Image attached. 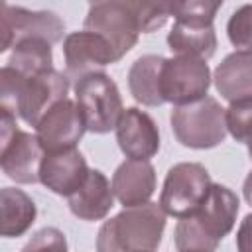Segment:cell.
<instances>
[{
	"label": "cell",
	"mask_w": 252,
	"mask_h": 252,
	"mask_svg": "<svg viewBox=\"0 0 252 252\" xmlns=\"http://www.w3.org/2000/svg\"><path fill=\"white\" fill-rule=\"evenodd\" d=\"M236 250L238 252H252V213L244 217L236 232Z\"/></svg>",
	"instance_id": "4316f807"
},
{
	"label": "cell",
	"mask_w": 252,
	"mask_h": 252,
	"mask_svg": "<svg viewBox=\"0 0 252 252\" xmlns=\"http://www.w3.org/2000/svg\"><path fill=\"white\" fill-rule=\"evenodd\" d=\"M167 45L175 55L207 61L217 51V33L213 24L175 22L167 35Z\"/></svg>",
	"instance_id": "ac0fdd59"
},
{
	"label": "cell",
	"mask_w": 252,
	"mask_h": 252,
	"mask_svg": "<svg viewBox=\"0 0 252 252\" xmlns=\"http://www.w3.org/2000/svg\"><path fill=\"white\" fill-rule=\"evenodd\" d=\"M20 252H69L67 238L59 228L45 226L37 230Z\"/></svg>",
	"instance_id": "d4e9b609"
},
{
	"label": "cell",
	"mask_w": 252,
	"mask_h": 252,
	"mask_svg": "<svg viewBox=\"0 0 252 252\" xmlns=\"http://www.w3.org/2000/svg\"><path fill=\"white\" fill-rule=\"evenodd\" d=\"M75 102L89 132L106 134L116 130L124 114L116 83L106 73H93L75 83Z\"/></svg>",
	"instance_id": "8992f818"
},
{
	"label": "cell",
	"mask_w": 252,
	"mask_h": 252,
	"mask_svg": "<svg viewBox=\"0 0 252 252\" xmlns=\"http://www.w3.org/2000/svg\"><path fill=\"white\" fill-rule=\"evenodd\" d=\"M171 130L177 142L185 148H215L226 138L224 108L213 96H205L185 106H175L171 112Z\"/></svg>",
	"instance_id": "277c9868"
},
{
	"label": "cell",
	"mask_w": 252,
	"mask_h": 252,
	"mask_svg": "<svg viewBox=\"0 0 252 252\" xmlns=\"http://www.w3.org/2000/svg\"><path fill=\"white\" fill-rule=\"evenodd\" d=\"M45 150L35 134L24 132L16 116L0 108V167L16 183L39 181V167Z\"/></svg>",
	"instance_id": "5b68a950"
},
{
	"label": "cell",
	"mask_w": 252,
	"mask_h": 252,
	"mask_svg": "<svg viewBox=\"0 0 252 252\" xmlns=\"http://www.w3.org/2000/svg\"><path fill=\"white\" fill-rule=\"evenodd\" d=\"M67 93L69 77L55 69L35 77H24L8 65L0 71V108L33 128L53 104L67 98Z\"/></svg>",
	"instance_id": "7a4b0ae2"
},
{
	"label": "cell",
	"mask_w": 252,
	"mask_h": 252,
	"mask_svg": "<svg viewBox=\"0 0 252 252\" xmlns=\"http://www.w3.org/2000/svg\"><path fill=\"white\" fill-rule=\"evenodd\" d=\"M248 154H250V158H252V140L248 142Z\"/></svg>",
	"instance_id": "f1b7e54d"
},
{
	"label": "cell",
	"mask_w": 252,
	"mask_h": 252,
	"mask_svg": "<svg viewBox=\"0 0 252 252\" xmlns=\"http://www.w3.org/2000/svg\"><path fill=\"white\" fill-rule=\"evenodd\" d=\"M67 199L71 213L83 220H100L114 207L112 185L98 169H91L85 183Z\"/></svg>",
	"instance_id": "2e32d148"
},
{
	"label": "cell",
	"mask_w": 252,
	"mask_h": 252,
	"mask_svg": "<svg viewBox=\"0 0 252 252\" xmlns=\"http://www.w3.org/2000/svg\"><path fill=\"white\" fill-rule=\"evenodd\" d=\"M171 16L175 22L185 24H213L217 10L222 2H207V0H187V2H169Z\"/></svg>",
	"instance_id": "603a6c76"
},
{
	"label": "cell",
	"mask_w": 252,
	"mask_h": 252,
	"mask_svg": "<svg viewBox=\"0 0 252 252\" xmlns=\"http://www.w3.org/2000/svg\"><path fill=\"white\" fill-rule=\"evenodd\" d=\"M0 232L6 238L22 236L35 220V203L33 199L16 187H4L0 191Z\"/></svg>",
	"instance_id": "ffe728a7"
},
{
	"label": "cell",
	"mask_w": 252,
	"mask_h": 252,
	"mask_svg": "<svg viewBox=\"0 0 252 252\" xmlns=\"http://www.w3.org/2000/svg\"><path fill=\"white\" fill-rule=\"evenodd\" d=\"M6 65L24 77H35L47 73L53 69L51 45L43 39H24L12 47Z\"/></svg>",
	"instance_id": "44dd1931"
},
{
	"label": "cell",
	"mask_w": 252,
	"mask_h": 252,
	"mask_svg": "<svg viewBox=\"0 0 252 252\" xmlns=\"http://www.w3.org/2000/svg\"><path fill=\"white\" fill-rule=\"evenodd\" d=\"M215 87L219 94L228 100L252 96V53L234 51L226 55L215 69Z\"/></svg>",
	"instance_id": "e0dca14e"
},
{
	"label": "cell",
	"mask_w": 252,
	"mask_h": 252,
	"mask_svg": "<svg viewBox=\"0 0 252 252\" xmlns=\"http://www.w3.org/2000/svg\"><path fill=\"white\" fill-rule=\"evenodd\" d=\"M238 215V197L224 185L213 183L199 209L179 219L175 248L179 252H215L219 242L232 230Z\"/></svg>",
	"instance_id": "6da1fadb"
},
{
	"label": "cell",
	"mask_w": 252,
	"mask_h": 252,
	"mask_svg": "<svg viewBox=\"0 0 252 252\" xmlns=\"http://www.w3.org/2000/svg\"><path fill=\"white\" fill-rule=\"evenodd\" d=\"M226 33L236 51L252 53V4L240 6L226 24Z\"/></svg>",
	"instance_id": "cb8c5ba5"
},
{
	"label": "cell",
	"mask_w": 252,
	"mask_h": 252,
	"mask_svg": "<svg viewBox=\"0 0 252 252\" xmlns=\"http://www.w3.org/2000/svg\"><path fill=\"white\" fill-rule=\"evenodd\" d=\"M87 132L77 102L65 98L53 104L35 126V136L45 152L71 150Z\"/></svg>",
	"instance_id": "7c38bea8"
},
{
	"label": "cell",
	"mask_w": 252,
	"mask_h": 252,
	"mask_svg": "<svg viewBox=\"0 0 252 252\" xmlns=\"http://www.w3.org/2000/svg\"><path fill=\"white\" fill-rule=\"evenodd\" d=\"M165 228L158 203L130 207L106 220L96 236V252H156Z\"/></svg>",
	"instance_id": "3957f363"
},
{
	"label": "cell",
	"mask_w": 252,
	"mask_h": 252,
	"mask_svg": "<svg viewBox=\"0 0 252 252\" xmlns=\"http://www.w3.org/2000/svg\"><path fill=\"white\" fill-rule=\"evenodd\" d=\"M226 118V132L236 142H250L252 140V96L240 98L224 108Z\"/></svg>",
	"instance_id": "7402d4cb"
},
{
	"label": "cell",
	"mask_w": 252,
	"mask_h": 252,
	"mask_svg": "<svg viewBox=\"0 0 252 252\" xmlns=\"http://www.w3.org/2000/svg\"><path fill=\"white\" fill-rule=\"evenodd\" d=\"M136 12H138V22H140L142 33H152L167 22V18L171 16V4L169 2H159V4L136 2Z\"/></svg>",
	"instance_id": "484cf974"
},
{
	"label": "cell",
	"mask_w": 252,
	"mask_h": 252,
	"mask_svg": "<svg viewBox=\"0 0 252 252\" xmlns=\"http://www.w3.org/2000/svg\"><path fill=\"white\" fill-rule=\"evenodd\" d=\"M89 165L85 156L77 150H61V152H45L41 167H39V181L53 193L71 197L89 177Z\"/></svg>",
	"instance_id": "5bb4252c"
},
{
	"label": "cell",
	"mask_w": 252,
	"mask_h": 252,
	"mask_svg": "<svg viewBox=\"0 0 252 252\" xmlns=\"http://www.w3.org/2000/svg\"><path fill=\"white\" fill-rule=\"evenodd\" d=\"M85 30L104 37L110 43L116 61H120L136 45L138 35L142 33L136 2L110 0L91 4L85 18Z\"/></svg>",
	"instance_id": "52a82bcc"
},
{
	"label": "cell",
	"mask_w": 252,
	"mask_h": 252,
	"mask_svg": "<svg viewBox=\"0 0 252 252\" xmlns=\"http://www.w3.org/2000/svg\"><path fill=\"white\" fill-rule=\"evenodd\" d=\"M211 185V175L205 165L195 161L175 163L165 175L159 195V207L169 217L185 219L199 209Z\"/></svg>",
	"instance_id": "ba28073f"
},
{
	"label": "cell",
	"mask_w": 252,
	"mask_h": 252,
	"mask_svg": "<svg viewBox=\"0 0 252 252\" xmlns=\"http://www.w3.org/2000/svg\"><path fill=\"white\" fill-rule=\"evenodd\" d=\"M110 185L124 209L146 205L156 191V169L150 161L126 159L116 167Z\"/></svg>",
	"instance_id": "9a60e30c"
},
{
	"label": "cell",
	"mask_w": 252,
	"mask_h": 252,
	"mask_svg": "<svg viewBox=\"0 0 252 252\" xmlns=\"http://www.w3.org/2000/svg\"><path fill=\"white\" fill-rule=\"evenodd\" d=\"M63 55L69 79H83L93 73H102L106 65L116 63L110 43L93 32H73L63 39Z\"/></svg>",
	"instance_id": "8fae6325"
},
{
	"label": "cell",
	"mask_w": 252,
	"mask_h": 252,
	"mask_svg": "<svg viewBox=\"0 0 252 252\" xmlns=\"http://www.w3.org/2000/svg\"><path fill=\"white\" fill-rule=\"evenodd\" d=\"M242 193H244V199H246V203L252 207V171L246 175V179H244V185H242Z\"/></svg>",
	"instance_id": "83f0119b"
},
{
	"label": "cell",
	"mask_w": 252,
	"mask_h": 252,
	"mask_svg": "<svg viewBox=\"0 0 252 252\" xmlns=\"http://www.w3.org/2000/svg\"><path fill=\"white\" fill-rule=\"evenodd\" d=\"M211 87V71L207 61L175 55L163 61L159 89L163 102L185 106L207 96Z\"/></svg>",
	"instance_id": "30bf717a"
},
{
	"label": "cell",
	"mask_w": 252,
	"mask_h": 252,
	"mask_svg": "<svg viewBox=\"0 0 252 252\" xmlns=\"http://www.w3.org/2000/svg\"><path fill=\"white\" fill-rule=\"evenodd\" d=\"M165 57L161 55H142L138 57L128 71V87L130 94L144 106H159L163 104L159 77Z\"/></svg>",
	"instance_id": "d6986e66"
},
{
	"label": "cell",
	"mask_w": 252,
	"mask_h": 252,
	"mask_svg": "<svg viewBox=\"0 0 252 252\" xmlns=\"http://www.w3.org/2000/svg\"><path fill=\"white\" fill-rule=\"evenodd\" d=\"M116 142L128 159L150 161L159 150V132L148 112L132 106L126 108L118 120Z\"/></svg>",
	"instance_id": "4fadbf2b"
},
{
	"label": "cell",
	"mask_w": 252,
	"mask_h": 252,
	"mask_svg": "<svg viewBox=\"0 0 252 252\" xmlns=\"http://www.w3.org/2000/svg\"><path fill=\"white\" fill-rule=\"evenodd\" d=\"M0 35L2 53L24 39H43L53 45L63 39L65 22L53 12H33L22 6L2 4Z\"/></svg>",
	"instance_id": "9c48e42d"
}]
</instances>
